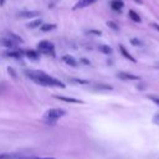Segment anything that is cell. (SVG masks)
I'll return each mask as SVG.
<instances>
[{
	"mask_svg": "<svg viewBox=\"0 0 159 159\" xmlns=\"http://www.w3.org/2000/svg\"><path fill=\"white\" fill-rule=\"evenodd\" d=\"M37 15H40L39 11H21V12L19 14L20 17H35V16H37Z\"/></svg>",
	"mask_w": 159,
	"mask_h": 159,
	"instance_id": "obj_9",
	"label": "cell"
},
{
	"mask_svg": "<svg viewBox=\"0 0 159 159\" xmlns=\"http://www.w3.org/2000/svg\"><path fill=\"white\" fill-rule=\"evenodd\" d=\"M153 122L157 123V124H159V114H157V116L153 118Z\"/></svg>",
	"mask_w": 159,
	"mask_h": 159,
	"instance_id": "obj_23",
	"label": "cell"
},
{
	"mask_svg": "<svg viewBox=\"0 0 159 159\" xmlns=\"http://www.w3.org/2000/svg\"><path fill=\"white\" fill-rule=\"evenodd\" d=\"M118 77L122 80H138L139 77L135 75H130V73H125V72H120L118 73Z\"/></svg>",
	"mask_w": 159,
	"mask_h": 159,
	"instance_id": "obj_10",
	"label": "cell"
},
{
	"mask_svg": "<svg viewBox=\"0 0 159 159\" xmlns=\"http://www.w3.org/2000/svg\"><path fill=\"white\" fill-rule=\"evenodd\" d=\"M149 99H152V101H153L155 104H158V106H159V98H158V97H153V96H149Z\"/></svg>",
	"mask_w": 159,
	"mask_h": 159,
	"instance_id": "obj_22",
	"label": "cell"
},
{
	"mask_svg": "<svg viewBox=\"0 0 159 159\" xmlns=\"http://www.w3.org/2000/svg\"><path fill=\"white\" fill-rule=\"evenodd\" d=\"M107 25H108V26H109L111 29H113V30L118 31V26H117V25H116V24H114L113 21H108V22H107Z\"/></svg>",
	"mask_w": 159,
	"mask_h": 159,
	"instance_id": "obj_19",
	"label": "cell"
},
{
	"mask_svg": "<svg viewBox=\"0 0 159 159\" xmlns=\"http://www.w3.org/2000/svg\"><path fill=\"white\" fill-rule=\"evenodd\" d=\"M6 55H7V56H9V57H15V58H19V57H20V56H21V55H20V53H19V52H14V51H11V52H10V51H9V52H7V53H6Z\"/></svg>",
	"mask_w": 159,
	"mask_h": 159,
	"instance_id": "obj_18",
	"label": "cell"
},
{
	"mask_svg": "<svg viewBox=\"0 0 159 159\" xmlns=\"http://www.w3.org/2000/svg\"><path fill=\"white\" fill-rule=\"evenodd\" d=\"M37 50L40 53H53V45L50 41H41L37 45Z\"/></svg>",
	"mask_w": 159,
	"mask_h": 159,
	"instance_id": "obj_3",
	"label": "cell"
},
{
	"mask_svg": "<svg viewBox=\"0 0 159 159\" xmlns=\"http://www.w3.org/2000/svg\"><path fill=\"white\" fill-rule=\"evenodd\" d=\"M29 77L31 80H34L37 84H41V86H46V87H61V88H65V84L57 80V78H53L48 75H46L45 72H41V71H37V72H31L29 73Z\"/></svg>",
	"mask_w": 159,
	"mask_h": 159,
	"instance_id": "obj_1",
	"label": "cell"
},
{
	"mask_svg": "<svg viewBox=\"0 0 159 159\" xmlns=\"http://www.w3.org/2000/svg\"><path fill=\"white\" fill-rule=\"evenodd\" d=\"M62 61H63L66 65H70V66H72V67H76V66H77V61H76L71 55H65V56L62 57Z\"/></svg>",
	"mask_w": 159,
	"mask_h": 159,
	"instance_id": "obj_5",
	"label": "cell"
},
{
	"mask_svg": "<svg viewBox=\"0 0 159 159\" xmlns=\"http://www.w3.org/2000/svg\"><path fill=\"white\" fill-rule=\"evenodd\" d=\"M4 2H5V0H0V4H1V5H2Z\"/></svg>",
	"mask_w": 159,
	"mask_h": 159,
	"instance_id": "obj_26",
	"label": "cell"
},
{
	"mask_svg": "<svg viewBox=\"0 0 159 159\" xmlns=\"http://www.w3.org/2000/svg\"><path fill=\"white\" fill-rule=\"evenodd\" d=\"M130 42H132L134 46H142V45H143V43H142V41H139L138 39H132V40H130Z\"/></svg>",
	"mask_w": 159,
	"mask_h": 159,
	"instance_id": "obj_20",
	"label": "cell"
},
{
	"mask_svg": "<svg viewBox=\"0 0 159 159\" xmlns=\"http://www.w3.org/2000/svg\"><path fill=\"white\" fill-rule=\"evenodd\" d=\"M9 37L14 41V42H22V39L21 37H19V36H16L15 34H12V32H10L9 34Z\"/></svg>",
	"mask_w": 159,
	"mask_h": 159,
	"instance_id": "obj_17",
	"label": "cell"
},
{
	"mask_svg": "<svg viewBox=\"0 0 159 159\" xmlns=\"http://www.w3.org/2000/svg\"><path fill=\"white\" fill-rule=\"evenodd\" d=\"M135 2H138V4H142V0H134Z\"/></svg>",
	"mask_w": 159,
	"mask_h": 159,
	"instance_id": "obj_25",
	"label": "cell"
},
{
	"mask_svg": "<svg viewBox=\"0 0 159 159\" xmlns=\"http://www.w3.org/2000/svg\"><path fill=\"white\" fill-rule=\"evenodd\" d=\"M119 50H120L122 55H123V56H124L127 60H129V61H132V62H135V58H134V57H133V56H132V55H130V53H129V52L125 50V47H124L123 45H119Z\"/></svg>",
	"mask_w": 159,
	"mask_h": 159,
	"instance_id": "obj_8",
	"label": "cell"
},
{
	"mask_svg": "<svg viewBox=\"0 0 159 159\" xmlns=\"http://www.w3.org/2000/svg\"><path fill=\"white\" fill-rule=\"evenodd\" d=\"M153 26H154V27H155V29L159 31V25H158V24H153Z\"/></svg>",
	"mask_w": 159,
	"mask_h": 159,
	"instance_id": "obj_24",
	"label": "cell"
},
{
	"mask_svg": "<svg viewBox=\"0 0 159 159\" xmlns=\"http://www.w3.org/2000/svg\"><path fill=\"white\" fill-rule=\"evenodd\" d=\"M42 24V21H41V19H37V20H35V21H31V22H29L27 24V27H30V29H34V27H37L39 25H41Z\"/></svg>",
	"mask_w": 159,
	"mask_h": 159,
	"instance_id": "obj_15",
	"label": "cell"
},
{
	"mask_svg": "<svg viewBox=\"0 0 159 159\" xmlns=\"http://www.w3.org/2000/svg\"><path fill=\"white\" fill-rule=\"evenodd\" d=\"M56 29V25L55 24H41L40 26V30L46 32V31H51V30H55Z\"/></svg>",
	"mask_w": 159,
	"mask_h": 159,
	"instance_id": "obj_11",
	"label": "cell"
},
{
	"mask_svg": "<svg viewBox=\"0 0 159 159\" xmlns=\"http://www.w3.org/2000/svg\"><path fill=\"white\" fill-rule=\"evenodd\" d=\"M26 55H27L29 58H32V60H37L39 58V53L36 51H27Z\"/></svg>",
	"mask_w": 159,
	"mask_h": 159,
	"instance_id": "obj_16",
	"label": "cell"
},
{
	"mask_svg": "<svg viewBox=\"0 0 159 159\" xmlns=\"http://www.w3.org/2000/svg\"><path fill=\"white\" fill-rule=\"evenodd\" d=\"M128 14H129V17H130L134 22H140V16H139L134 10H129Z\"/></svg>",
	"mask_w": 159,
	"mask_h": 159,
	"instance_id": "obj_12",
	"label": "cell"
},
{
	"mask_svg": "<svg viewBox=\"0 0 159 159\" xmlns=\"http://www.w3.org/2000/svg\"><path fill=\"white\" fill-rule=\"evenodd\" d=\"M14 41L10 37H0V45L5 47H14Z\"/></svg>",
	"mask_w": 159,
	"mask_h": 159,
	"instance_id": "obj_7",
	"label": "cell"
},
{
	"mask_svg": "<svg viewBox=\"0 0 159 159\" xmlns=\"http://www.w3.org/2000/svg\"><path fill=\"white\" fill-rule=\"evenodd\" d=\"M65 114H66V111L63 108H51V109L46 111L45 118H46L47 123H55L58 118L63 117Z\"/></svg>",
	"mask_w": 159,
	"mask_h": 159,
	"instance_id": "obj_2",
	"label": "cell"
},
{
	"mask_svg": "<svg viewBox=\"0 0 159 159\" xmlns=\"http://www.w3.org/2000/svg\"><path fill=\"white\" fill-rule=\"evenodd\" d=\"M111 5H112V9H114V10H120L123 7V2L120 0H114L111 2Z\"/></svg>",
	"mask_w": 159,
	"mask_h": 159,
	"instance_id": "obj_13",
	"label": "cell"
},
{
	"mask_svg": "<svg viewBox=\"0 0 159 159\" xmlns=\"http://www.w3.org/2000/svg\"><path fill=\"white\" fill-rule=\"evenodd\" d=\"M94 2H96V0H78V1L75 4L73 9H75V10H77V9H83V7H87V6H89V5L94 4Z\"/></svg>",
	"mask_w": 159,
	"mask_h": 159,
	"instance_id": "obj_4",
	"label": "cell"
},
{
	"mask_svg": "<svg viewBox=\"0 0 159 159\" xmlns=\"http://www.w3.org/2000/svg\"><path fill=\"white\" fill-rule=\"evenodd\" d=\"M57 99L63 101V102H68V103H83V101L77 99V98H72V97H62V96H55Z\"/></svg>",
	"mask_w": 159,
	"mask_h": 159,
	"instance_id": "obj_6",
	"label": "cell"
},
{
	"mask_svg": "<svg viewBox=\"0 0 159 159\" xmlns=\"http://www.w3.org/2000/svg\"><path fill=\"white\" fill-rule=\"evenodd\" d=\"M20 159H53V158H39V157H20Z\"/></svg>",
	"mask_w": 159,
	"mask_h": 159,
	"instance_id": "obj_21",
	"label": "cell"
},
{
	"mask_svg": "<svg viewBox=\"0 0 159 159\" xmlns=\"http://www.w3.org/2000/svg\"><path fill=\"white\" fill-rule=\"evenodd\" d=\"M99 51L103 52L104 55H111V53H112V48H111L108 45H101V46H99Z\"/></svg>",
	"mask_w": 159,
	"mask_h": 159,
	"instance_id": "obj_14",
	"label": "cell"
}]
</instances>
